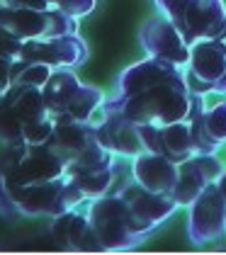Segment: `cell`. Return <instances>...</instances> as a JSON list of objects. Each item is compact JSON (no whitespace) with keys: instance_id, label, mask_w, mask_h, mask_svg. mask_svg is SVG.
<instances>
[{"instance_id":"20","label":"cell","mask_w":226,"mask_h":255,"mask_svg":"<svg viewBox=\"0 0 226 255\" xmlns=\"http://www.w3.org/2000/svg\"><path fill=\"white\" fill-rule=\"evenodd\" d=\"M2 98L7 100V105L12 107L19 124H29V122L49 117L41 88H34V85H10V90Z\"/></svg>"},{"instance_id":"2","label":"cell","mask_w":226,"mask_h":255,"mask_svg":"<svg viewBox=\"0 0 226 255\" xmlns=\"http://www.w3.org/2000/svg\"><path fill=\"white\" fill-rule=\"evenodd\" d=\"M80 204H85V199L68 177L34 185H15L0 180V214L7 219H51Z\"/></svg>"},{"instance_id":"8","label":"cell","mask_w":226,"mask_h":255,"mask_svg":"<svg viewBox=\"0 0 226 255\" xmlns=\"http://www.w3.org/2000/svg\"><path fill=\"white\" fill-rule=\"evenodd\" d=\"M226 73V39H200L190 44V59L185 66L190 93H214V83Z\"/></svg>"},{"instance_id":"4","label":"cell","mask_w":226,"mask_h":255,"mask_svg":"<svg viewBox=\"0 0 226 255\" xmlns=\"http://www.w3.org/2000/svg\"><path fill=\"white\" fill-rule=\"evenodd\" d=\"M44 102L49 110V117L58 119H78V122H93L100 112L105 93L95 85H88L75 76V68H54L49 80L41 88Z\"/></svg>"},{"instance_id":"14","label":"cell","mask_w":226,"mask_h":255,"mask_svg":"<svg viewBox=\"0 0 226 255\" xmlns=\"http://www.w3.org/2000/svg\"><path fill=\"white\" fill-rule=\"evenodd\" d=\"M49 236H51L54 246L61 248V251H71V253H102L100 241H97L93 226H90V219H88V212H85L83 204L51 216Z\"/></svg>"},{"instance_id":"28","label":"cell","mask_w":226,"mask_h":255,"mask_svg":"<svg viewBox=\"0 0 226 255\" xmlns=\"http://www.w3.org/2000/svg\"><path fill=\"white\" fill-rule=\"evenodd\" d=\"M214 93H217V95H224V98H226V73L217 80V83H214Z\"/></svg>"},{"instance_id":"3","label":"cell","mask_w":226,"mask_h":255,"mask_svg":"<svg viewBox=\"0 0 226 255\" xmlns=\"http://www.w3.org/2000/svg\"><path fill=\"white\" fill-rule=\"evenodd\" d=\"M90 226L95 236L100 241L102 253H122V251H134L139 248L144 241H149V236L136 221L132 212L124 202V197L119 192H110L105 197H97L93 202L83 204Z\"/></svg>"},{"instance_id":"29","label":"cell","mask_w":226,"mask_h":255,"mask_svg":"<svg viewBox=\"0 0 226 255\" xmlns=\"http://www.w3.org/2000/svg\"><path fill=\"white\" fill-rule=\"evenodd\" d=\"M222 39H226V24H224V34H222Z\"/></svg>"},{"instance_id":"1","label":"cell","mask_w":226,"mask_h":255,"mask_svg":"<svg viewBox=\"0 0 226 255\" xmlns=\"http://www.w3.org/2000/svg\"><path fill=\"white\" fill-rule=\"evenodd\" d=\"M190 85L188 80L183 83H161L149 90L134 95V98H122V95H107L100 112H119L134 124H173L188 119L190 112Z\"/></svg>"},{"instance_id":"15","label":"cell","mask_w":226,"mask_h":255,"mask_svg":"<svg viewBox=\"0 0 226 255\" xmlns=\"http://www.w3.org/2000/svg\"><path fill=\"white\" fill-rule=\"evenodd\" d=\"M100 119H95V138L112 151L114 156L134 158L136 153L144 151L141 136H139V127L122 117L119 112H97Z\"/></svg>"},{"instance_id":"17","label":"cell","mask_w":226,"mask_h":255,"mask_svg":"<svg viewBox=\"0 0 226 255\" xmlns=\"http://www.w3.org/2000/svg\"><path fill=\"white\" fill-rule=\"evenodd\" d=\"M197 153H219L226 146V98L209 105L197 117L188 119Z\"/></svg>"},{"instance_id":"12","label":"cell","mask_w":226,"mask_h":255,"mask_svg":"<svg viewBox=\"0 0 226 255\" xmlns=\"http://www.w3.org/2000/svg\"><path fill=\"white\" fill-rule=\"evenodd\" d=\"M224 168L226 163L217 153H195L192 158L183 160L178 165V182L170 192L178 207L188 209L209 185H214V180L222 175Z\"/></svg>"},{"instance_id":"27","label":"cell","mask_w":226,"mask_h":255,"mask_svg":"<svg viewBox=\"0 0 226 255\" xmlns=\"http://www.w3.org/2000/svg\"><path fill=\"white\" fill-rule=\"evenodd\" d=\"M214 187L219 190V195H222V199L226 202V168L222 170V175H219L217 180H214Z\"/></svg>"},{"instance_id":"18","label":"cell","mask_w":226,"mask_h":255,"mask_svg":"<svg viewBox=\"0 0 226 255\" xmlns=\"http://www.w3.org/2000/svg\"><path fill=\"white\" fill-rule=\"evenodd\" d=\"M95 138V119L93 122H78V119H58L54 122L51 136H49V148L66 160V165L73 160L78 153H83Z\"/></svg>"},{"instance_id":"7","label":"cell","mask_w":226,"mask_h":255,"mask_svg":"<svg viewBox=\"0 0 226 255\" xmlns=\"http://www.w3.org/2000/svg\"><path fill=\"white\" fill-rule=\"evenodd\" d=\"M19 63H46L51 68H80L88 61V44L78 34L44 37V39L22 41L17 56Z\"/></svg>"},{"instance_id":"16","label":"cell","mask_w":226,"mask_h":255,"mask_svg":"<svg viewBox=\"0 0 226 255\" xmlns=\"http://www.w3.org/2000/svg\"><path fill=\"white\" fill-rule=\"evenodd\" d=\"M132 177L151 192L170 195L178 182V163L166 158L163 153L141 151L132 158Z\"/></svg>"},{"instance_id":"21","label":"cell","mask_w":226,"mask_h":255,"mask_svg":"<svg viewBox=\"0 0 226 255\" xmlns=\"http://www.w3.org/2000/svg\"><path fill=\"white\" fill-rule=\"evenodd\" d=\"M51 66L46 63H19L12 61V85H34L44 88V83L51 76Z\"/></svg>"},{"instance_id":"31","label":"cell","mask_w":226,"mask_h":255,"mask_svg":"<svg viewBox=\"0 0 226 255\" xmlns=\"http://www.w3.org/2000/svg\"><path fill=\"white\" fill-rule=\"evenodd\" d=\"M0 5H2V2H0Z\"/></svg>"},{"instance_id":"23","label":"cell","mask_w":226,"mask_h":255,"mask_svg":"<svg viewBox=\"0 0 226 255\" xmlns=\"http://www.w3.org/2000/svg\"><path fill=\"white\" fill-rule=\"evenodd\" d=\"M51 129H54V119L51 117L37 119V122H29V124H22V141H24V143H32V146L49 143Z\"/></svg>"},{"instance_id":"22","label":"cell","mask_w":226,"mask_h":255,"mask_svg":"<svg viewBox=\"0 0 226 255\" xmlns=\"http://www.w3.org/2000/svg\"><path fill=\"white\" fill-rule=\"evenodd\" d=\"M22 141V124L15 117L12 107L7 105V100L0 95V143L7 146V143H17Z\"/></svg>"},{"instance_id":"9","label":"cell","mask_w":226,"mask_h":255,"mask_svg":"<svg viewBox=\"0 0 226 255\" xmlns=\"http://www.w3.org/2000/svg\"><path fill=\"white\" fill-rule=\"evenodd\" d=\"M139 46H141V51L146 56L170 61V63H175L180 68L188 66L190 44L178 32L173 20L163 17V15L149 17V20L141 22V27H139Z\"/></svg>"},{"instance_id":"19","label":"cell","mask_w":226,"mask_h":255,"mask_svg":"<svg viewBox=\"0 0 226 255\" xmlns=\"http://www.w3.org/2000/svg\"><path fill=\"white\" fill-rule=\"evenodd\" d=\"M156 153H163L166 158L175 160L178 165L197 153L195 138H192V127H190L188 119L158 127V148H156Z\"/></svg>"},{"instance_id":"11","label":"cell","mask_w":226,"mask_h":255,"mask_svg":"<svg viewBox=\"0 0 226 255\" xmlns=\"http://www.w3.org/2000/svg\"><path fill=\"white\" fill-rule=\"evenodd\" d=\"M124 197L129 212H132L134 221L146 231V234H156L173 214L180 209L173 195H163V192H151L146 187H141L136 180H129L122 190H117Z\"/></svg>"},{"instance_id":"26","label":"cell","mask_w":226,"mask_h":255,"mask_svg":"<svg viewBox=\"0 0 226 255\" xmlns=\"http://www.w3.org/2000/svg\"><path fill=\"white\" fill-rule=\"evenodd\" d=\"M12 85V59L0 56V95H5Z\"/></svg>"},{"instance_id":"13","label":"cell","mask_w":226,"mask_h":255,"mask_svg":"<svg viewBox=\"0 0 226 255\" xmlns=\"http://www.w3.org/2000/svg\"><path fill=\"white\" fill-rule=\"evenodd\" d=\"M183 80H188L185 68H180V66L170 63V61L156 59V56H144L141 61L127 66L117 76L114 93L122 95V98H134V95L149 90L153 85H161V83H183Z\"/></svg>"},{"instance_id":"25","label":"cell","mask_w":226,"mask_h":255,"mask_svg":"<svg viewBox=\"0 0 226 255\" xmlns=\"http://www.w3.org/2000/svg\"><path fill=\"white\" fill-rule=\"evenodd\" d=\"M188 2L190 0H153L158 15H163V17H168V20H173V17H175Z\"/></svg>"},{"instance_id":"30","label":"cell","mask_w":226,"mask_h":255,"mask_svg":"<svg viewBox=\"0 0 226 255\" xmlns=\"http://www.w3.org/2000/svg\"><path fill=\"white\" fill-rule=\"evenodd\" d=\"M0 2H5V0H0Z\"/></svg>"},{"instance_id":"10","label":"cell","mask_w":226,"mask_h":255,"mask_svg":"<svg viewBox=\"0 0 226 255\" xmlns=\"http://www.w3.org/2000/svg\"><path fill=\"white\" fill-rule=\"evenodd\" d=\"M173 24L188 44L214 37L222 39L226 24V0H190L173 17Z\"/></svg>"},{"instance_id":"5","label":"cell","mask_w":226,"mask_h":255,"mask_svg":"<svg viewBox=\"0 0 226 255\" xmlns=\"http://www.w3.org/2000/svg\"><path fill=\"white\" fill-rule=\"evenodd\" d=\"M0 27L10 32L19 41L44 39V37H63L78 34V17L49 7V10H32V7H15V5H0Z\"/></svg>"},{"instance_id":"6","label":"cell","mask_w":226,"mask_h":255,"mask_svg":"<svg viewBox=\"0 0 226 255\" xmlns=\"http://www.w3.org/2000/svg\"><path fill=\"white\" fill-rule=\"evenodd\" d=\"M185 231L188 241L197 248L214 246L226 236V202L214 185H209L188 207Z\"/></svg>"},{"instance_id":"24","label":"cell","mask_w":226,"mask_h":255,"mask_svg":"<svg viewBox=\"0 0 226 255\" xmlns=\"http://www.w3.org/2000/svg\"><path fill=\"white\" fill-rule=\"evenodd\" d=\"M95 5H97V0H54V7L68 12V15H73L78 20H80V17H88L95 10Z\"/></svg>"}]
</instances>
